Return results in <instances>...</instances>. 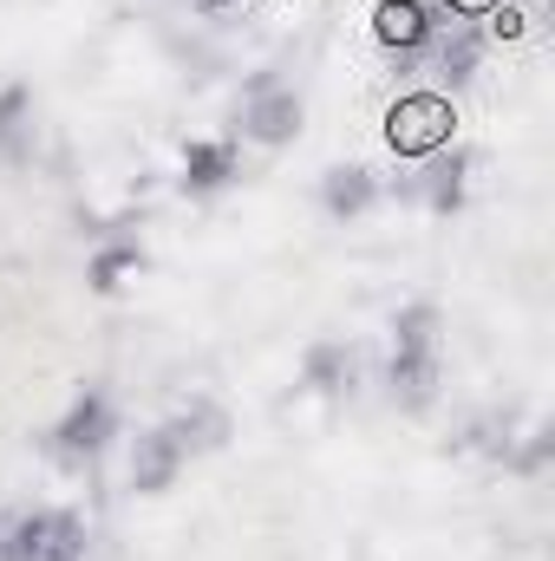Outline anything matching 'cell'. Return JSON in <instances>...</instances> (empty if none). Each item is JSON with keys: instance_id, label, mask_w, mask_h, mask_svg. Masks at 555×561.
I'll use <instances>...</instances> for the list:
<instances>
[{"instance_id": "7", "label": "cell", "mask_w": 555, "mask_h": 561, "mask_svg": "<svg viewBox=\"0 0 555 561\" xmlns=\"http://www.w3.org/2000/svg\"><path fill=\"white\" fill-rule=\"evenodd\" d=\"M373 39L386 53H424L431 46V20H424L418 0H380L373 7Z\"/></svg>"}, {"instance_id": "5", "label": "cell", "mask_w": 555, "mask_h": 561, "mask_svg": "<svg viewBox=\"0 0 555 561\" xmlns=\"http://www.w3.org/2000/svg\"><path fill=\"white\" fill-rule=\"evenodd\" d=\"M105 437H112V399H105L99 386H86V392L72 399L66 424L53 431V444H59V457H72V463L86 457V463H92V457L105 450Z\"/></svg>"}, {"instance_id": "2", "label": "cell", "mask_w": 555, "mask_h": 561, "mask_svg": "<svg viewBox=\"0 0 555 561\" xmlns=\"http://www.w3.org/2000/svg\"><path fill=\"white\" fill-rule=\"evenodd\" d=\"M457 138V105L444 92H406L393 112H386V144L393 157H438L444 144Z\"/></svg>"}, {"instance_id": "8", "label": "cell", "mask_w": 555, "mask_h": 561, "mask_svg": "<svg viewBox=\"0 0 555 561\" xmlns=\"http://www.w3.org/2000/svg\"><path fill=\"white\" fill-rule=\"evenodd\" d=\"M0 163L7 170H26L33 163V92L26 85H7L0 92Z\"/></svg>"}, {"instance_id": "9", "label": "cell", "mask_w": 555, "mask_h": 561, "mask_svg": "<svg viewBox=\"0 0 555 561\" xmlns=\"http://www.w3.org/2000/svg\"><path fill=\"white\" fill-rule=\"evenodd\" d=\"M236 176V138H209V144H190L183 150V183L190 190H216Z\"/></svg>"}, {"instance_id": "6", "label": "cell", "mask_w": 555, "mask_h": 561, "mask_svg": "<svg viewBox=\"0 0 555 561\" xmlns=\"http://www.w3.org/2000/svg\"><path fill=\"white\" fill-rule=\"evenodd\" d=\"M190 444L177 437V424H157L132 444V490H170V477L183 470Z\"/></svg>"}, {"instance_id": "12", "label": "cell", "mask_w": 555, "mask_h": 561, "mask_svg": "<svg viewBox=\"0 0 555 561\" xmlns=\"http://www.w3.org/2000/svg\"><path fill=\"white\" fill-rule=\"evenodd\" d=\"M457 20H484V13H497V7H510V0H444Z\"/></svg>"}, {"instance_id": "13", "label": "cell", "mask_w": 555, "mask_h": 561, "mask_svg": "<svg viewBox=\"0 0 555 561\" xmlns=\"http://www.w3.org/2000/svg\"><path fill=\"white\" fill-rule=\"evenodd\" d=\"M490 33H497V39H517V33H523V13H517V7H497Z\"/></svg>"}, {"instance_id": "4", "label": "cell", "mask_w": 555, "mask_h": 561, "mask_svg": "<svg viewBox=\"0 0 555 561\" xmlns=\"http://www.w3.org/2000/svg\"><path fill=\"white\" fill-rule=\"evenodd\" d=\"M301 131V99L275 85V79H256L249 85V105H242V138L249 144H287Z\"/></svg>"}, {"instance_id": "3", "label": "cell", "mask_w": 555, "mask_h": 561, "mask_svg": "<svg viewBox=\"0 0 555 561\" xmlns=\"http://www.w3.org/2000/svg\"><path fill=\"white\" fill-rule=\"evenodd\" d=\"M0 561H86V523L66 510H33L0 529Z\"/></svg>"}, {"instance_id": "11", "label": "cell", "mask_w": 555, "mask_h": 561, "mask_svg": "<svg viewBox=\"0 0 555 561\" xmlns=\"http://www.w3.org/2000/svg\"><path fill=\"white\" fill-rule=\"evenodd\" d=\"M138 262H144V255L132 249V242H112V249H105V255L92 262V287H99V294H112L118 280H125L132 268H138Z\"/></svg>"}, {"instance_id": "10", "label": "cell", "mask_w": 555, "mask_h": 561, "mask_svg": "<svg viewBox=\"0 0 555 561\" xmlns=\"http://www.w3.org/2000/svg\"><path fill=\"white\" fill-rule=\"evenodd\" d=\"M373 196H380V183H373V170H360V163L327 176V209H333V216H360Z\"/></svg>"}, {"instance_id": "1", "label": "cell", "mask_w": 555, "mask_h": 561, "mask_svg": "<svg viewBox=\"0 0 555 561\" xmlns=\"http://www.w3.org/2000/svg\"><path fill=\"white\" fill-rule=\"evenodd\" d=\"M444 373V340H438V307H406L393 320V392L406 405H424Z\"/></svg>"}]
</instances>
